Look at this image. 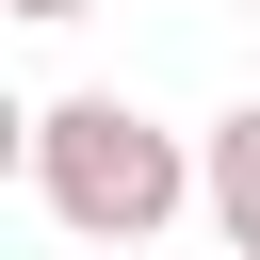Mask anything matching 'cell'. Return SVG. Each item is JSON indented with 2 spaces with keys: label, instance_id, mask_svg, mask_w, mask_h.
<instances>
[{
  "label": "cell",
  "instance_id": "1",
  "mask_svg": "<svg viewBox=\"0 0 260 260\" xmlns=\"http://www.w3.org/2000/svg\"><path fill=\"white\" fill-rule=\"evenodd\" d=\"M16 162H32V211H49L65 244H114V260H146L179 211H211V162H195L162 114H130V98H49V114L16 130Z\"/></svg>",
  "mask_w": 260,
  "mask_h": 260
},
{
  "label": "cell",
  "instance_id": "2",
  "mask_svg": "<svg viewBox=\"0 0 260 260\" xmlns=\"http://www.w3.org/2000/svg\"><path fill=\"white\" fill-rule=\"evenodd\" d=\"M195 162H211V244H228V260H260V98H244V114H211V130H195Z\"/></svg>",
  "mask_w": 260,
  "mask_h": 260
},
{
  "label": "cell",
  "instance_id": "3",
  "mask_svg": "<svg viewBox=\"0 0 260 260\" xmlns=\"http://www.w3.org/2000/svg\"><path fill=\"white\" fill-rule=\"evenodd\" d=\"M16 16H98V0H16Z\"/></svg>",
  "mask_w": 260,
  "mask_h": 260
},
{
  "label": "cell",
  "instance_id": "4",
  "mask_svg": "<svg viewBox=\"0 0 260 260\" xmlns=\"http://www.w3.org/2000/svg\"><path fill=\"white\" fill-rule=\"evenodd\" d=\"M81 260H114V244H81Z\"/></svg>",
  "mask_w": 260,
  "mask_h": 260
},
{
  "label": "cell",
  "instance_id": "5",
  "mask_svg": "<svg viewBox=\"0 0 260 260\" xmlns=\"http://www.w3.org/2000/svg\"><path fill=\"white\" fill-rule=\"evenodd\" d=\"M244 16H260V0H244Z\"/></svg>",
  "mask_w": 260,
  "mask_h": 260
}]
</instances>
